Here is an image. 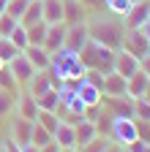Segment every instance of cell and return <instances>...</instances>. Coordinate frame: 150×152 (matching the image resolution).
<instances>
[{
	"label": "cell",
	"mask_w": 150,
	"mask_h": 152,
	"mask_svg": "<svg viewBox=\"0 0 150 152\" xmlns=\"http://www.w3.org/2000/svg\"><path fill=\"white\" fill-rule=\"evenodd\" d=\"M87 35L90 41H96L112 52H117L123 46V35H126V27H123V19L115 16V14H90L87 16Z\"/></svg>",
	"instance_id": "cell-1"
},
{
	"label": "cell",
	"mask_w": 150,
	"mask_h": 152,
	"mask_svg": "<svg viewBox=\"0 0 150 152\" xmlns=\"http://www.w3.org/2000/svg\"><path fill=\"white\" fill-rule=\"evenodd\" d=\"M49 73L55 82H63V79H82L85 76V65L79 60V52H71V49H58L49 60Z\"/></svg>",
	"instance_id": "cell-2"
},
{
	"label": "cell",
	"mask_w": 150,
	"mask_h": 152,
	"mask_svg": "<svg viewBox=\"0 0 150 152\" xmlns=\"http://www.w3.org/2000/svg\"><path fill=\"white\" fill-rule=\"evenodd\" d=\"M79 60L85 65V71H101V73H109L112 71V60H115V52L96 44V41H87L82 49H79Z\"/></svg>",
	"instance_id": "cell-3"
},
{
	"label": "cell",
	"mask_w": 150,
	"mask_h": 152,
	"mask_svg": "<svg viewBox=\"0 0 150 152\" xmlns=\"http://www.w3.org/2000/svg\"><path fill=\"white\" fill-rule=\"evenodd\" d=\"M109 141H115L120 147L131 144L137 139V125H134V117H115L112 120V128H109Z\"/></svg>",
	"instance_id": "cell-4"
},
{
	"label": "cell",
	"mask_w": 150,
	"mask_h": 152,
	"mask_svg": "<svg viewBox=\"0 0 150 152\" xmlns=\"http://www.w3.org/2000/svg\"><path fill=\"white\" fill-rule=\"evenodd\" d=\"M6 68L11 71V76H14V82L19 84L22 90H25V84H27V82L33 79V76H35V68L30 65V60H27V57H25L22 52L16 54L14 60H8V63H6Z\"/></svg>",
	"instance_id": "cell-5"
},
{
	"label": "cell",
	"mask_w": 150,
	"mask_h": 152,
	"mask_svg": "<svg viewBox=\"0 0 150 152\" xmlns=\"http://www.w3.org/2000/svg\"><path fill=\"white\" fill-rule=\"evenodd\" d=\"M120 49H126L128 54H134L137 60H139V57H145V54L150 52V44H147V38L142 35V30H126Z\"/></svg>",
	"instance_id": "cell-6"
},
{
	"label": "cell",
	"mask_w": 150,
	"mask_h": 152,
	"mask_svg": "<svg viewBox=\"0 0 150 152\" xmlns=\"http://www.w3.org/2000/svg\"><path fill=\"white\" fill-rule=\"evenodd\" d=\"M52 87L58 90L60 82H55V79H52V73H49V68H47V71H35V76L25 84V92H30L33 98H38V95H44V92L52 90Z\"/></svg>",
	"instance_id": "cell-7"
},
{
	"label": "cell",
	"mask_w": 150,
	"mask_h": 152,
	"mask_svg": "<svg viewBox=\"0 0 150 152\" xmlns=\"http://www.w3.org/2000/svg\"><path fill=\"white\" fill-rule=\"evenodd\" d=\"M30 130H33V122L19 117V114H11V122H8V139L14 144H27L30 141Z\"/></svg>",
	"instance_id": "cell-8"
},
{
	"label": "cell",
	"mask_w": 150,
	"mask_h": 152,
	"mask_svg": "<svg viewBox=\"0 0 150 152\" xmlns=\"http://www.w3.org/2000/svg\"><path fill=\"white\" fill-rule=\"evenodd\" d=\"M90 41V35H87V22H82V25H66V49H71V52H79L85 44Z\"/></svg>",
	"instance_id": "cell-9"
},
{
	"label": "cell",
	"mask_w": 150,
	"mask_h": 152,
	"mask_svg": "<svg viewBox=\"0 0 150 152\" xmlns=\"http://www.w3.org/2000/svg\"><path fill=\"white\" fill-rule=\"evenodd\" d=\"M112 71L120 73L123 79H128L134 71H139V60H137L134 54H128L126 49H117L115 52V60H112Z\"/></svg>",
	"instance_id": "cell-10"
},
{
	"label": "cell",
	"mask_w": 150,
	"mask_h": 152,
	"mask_svg": "<svg viewBox=\"0 0 150 152\" xmlns=\"http://www.w3.org/2000/svg\"><path fill=\"white\" fill-rule=\"evenodd\" d=\"M150 19V8H147V0L145 3H134L128 8V14L123 16V27L126 30H139L145 22Z\"/></svg>",
	"instance_id": "cell-11"
},
{
	"label": "cell",
	"mask_w": 150,
	"mask_h": 152,
	"mask_svg": "<svg viewBox=\"0 0 150 152\" xmlns=\"http://www.w3.org/2000/svg\"><path fill=\"white\" fill-rule=\"evenodd\" d=\"M87 8L79 0H63V25H82L87 22Z\"/></svg>",
	"instance_id": "cell-12"
},
{
	"label": "cell",
	"mask_w": 150,
	"mask_h": 152,
	"mask_svg": "<svg viewBox=\"0 0 150 152\" xmlns=\"http://www.w3.org/2000/svg\"><path fill=\"white\" fill-rule=\"evenodd\" d=\"M66 44V25L58 22V25H47V38H44V49L49 54H55L58 49H63Z\"/></svg>",
	"instance_id": "cell-13"
},
{
	"label": "cell",
	"mask_w": 150,
	"mask_h": 152,
	"mask_svg": "<svg viewBox=\"0 0 150 152\" xmlns=\"http://www.w3.org/2000/svg\"><path fill=\"white\" fill-rule=\"evenodd\" d=\"M22 54L30 60V65L35 68V71H47L49 68V60H52V54L44 49V46H33V44H27L25 49H22Z\"/></svg>",
	"instance_id": "cell-14"
},
{
	"label": "cell",
	"mask_w": 150,
	"mask_h": 152,
	"mask_svg": "<svg viewBox=\"0 0 150 152\" xmlns=\"http://www.w3.org/2000/svg\"><path fill=\"white\" fill-rule=\"evenodd\" d=\"M74 136H77V149H82L87 141H93V139L98 136L96 122H93V120H87V117H82L77 125H74Z\"/></svg>",
	"instance_id": "cell-15"
},
{
	"label": "cell",
	"mask_w": 150,
	"mask_h": 152,
	"mask_svg": "<svg viewBox=\"0 0 150 152\" xmlns=\"http://www.w3.org/2000/svg\"><path fill=\"white\" fill-rule=\"evenodd\" d=\"M14 114H19V117H25V120L35 122V114H38V103H35V98H33L30 92H19V98H16V109H14Z\"/></svg>",
	"instance_id": "cell-16"
},
{
	"label": "cell",
	"mask_w": 150,
	"mask_h": 152,
	"mask_svg": "<svg viewBox=\"0 0 150 152\" xmlns=\"http://www.w3.org/2000/svg\"><path fill=\"white\" fill-rule=\"evenodd\" d=\"M52 139L58 141L63 149H77V136H74V125L71 122H58V128H55V133H52Z\"/></svg>",
	"instance_id": "cell-17"
},
{
	"label": "cell",
	"mask_w": 150,
	"mask_h": 152,
	"mask_svg": "<svg viewBox=\"0 0 150 152\" xmlns=\"http://www.w3.org/2000/svg\"><path fill=\"white\" fill-rule=\"evenodd\" d=\"M41 22L47 25L63 22V0H41Z\"/></svg>",
	"instance_id": "cell-18"
},
{
	"label": "cell",
	"mask_w": 150,
	"mask_h": 152,
	"mask_svg": "<svg viewBox=\"0 0 150 152\" xmlns=\"http://www.w3.org/2000/svg\"><path fill=\"white\" fill-rule=\"evenodd\" d=\"M147 82H150V76H147L145 71H134V73L126 79V95H131V98H139V95H145Z\"/></svg>",
	"instance_id": "cell-19"
},
{
	"label": "cell",
	"mask_w": 150,
	"mask_h": 152,
	"mask_svg": "<svg viewBox=\"0 0 150 152\" xmlns=\"http://www.w3.org/2000/svg\"><path fill=\"white\" fill-rule=\"evenodd\" d=\"M104 95H112V98H117V95H126V79L120 73L109 71L104 76Z\"/></svg>",
	"instance_id": "cell-20"
},
{
	"label": "cell",
	"mask_w": 150,
	"mask_h": 152,
	"mask_svg": "<svg viewBox=\"0 0 150 152\" xmlns=\"http://www.w3.org/2000/svg\"><path fill=\"white\" fill-rule=\"evenodd\" d=\"M77 95H79V101L85 103V106H98L101 103V90H96L93 84H87L85 79H79V87H77Z\"/></svg>",
	"instance_id": "cell-21"
},
{
	"label": "cell",
	"mask_w": 150,
	"mask_h": 152,
	"mask_svg": "<svg viewBox=\"0 0 150 152\" xmlns=\"http://www.w3.org/2000/svg\"><path fill=\"white\" fill-rule=\"evenodd\" d=\"M16 98H19V92H8V90H0V122L8 120L14 109H16Z\"/></svg>",
	"instance_id": "cell-22"
},
{
	"label": "cell",
	"mask_w": 150,
	"mask_h": 152,
	"mask_svg": "<svg viewBox=\"0 0 150 152\" xmlns=\"http://www.w3.org/2000/svg\"><path fill=\"white\" fill-rule=\"evenodd\" d=\"M35 22H41V0H27V6L19 16V25H35Z\"/></svg>",
	"instance_id": "cell-23"
},
{
	"label": "cell",
	"mask_w": 150,
	"mask_h": 152,
	"mask_svg": "<svg viewBox=\"0 0 150 152\" xmlns=\"http://www.w3.org/2000/svg\"><path fill=\"white\" fill-rule=\"evenodd\" d=\"M35 103H38V109H44V111H58L60 109V95H58V90H47L44 95H38L35 98Z\"/></svg>",
	"instance_id": "cell-24"
},
{
	"label": "cell",
	"mask_w": 150,
	"mask_h": 152,
	"mask_svg": "<svg viewBox=\"0 0 150 152\" xmlns=\"http://www.w3.org/2000/svg\"><path fill=\"white\" fill-rule=\"evenodd\" d=\"M27 44L33 46H44V38H47V22H35V25H27Z\"/></svg>",
	"instance_id": "cell-25"
},
{
	"label": "cell",
	"mask_w": 150,
	"mask_h": 152,
	"mask_svg": "<svg viewBox=\"0 0 150 152\" xmlns=\"http://www.w3.org/2000/svg\"><path fill=\"white\" fill-rule=\"evenodd\" d=\"M131 111H134L137 120H147L150 122V101L145 98V95H139V98L131 101Z\"/></svg>",
	"instance_id": "cell-26"
},
{
	"label": "cell",
	"mask_w": 150,
	"mask_h": 152,
	"mask_svg": "<svg viewBox=\"0 0 150 152\" xmlns=\"http://www.w3.org/2000/svg\"><path fill=\"white\" fill-rule=\"evenodd\" d=\"M35 122L44 125L49 133H55V128H58L60 117H58V111H44V109H38V114H35Z\"/></svg>",
	"instance_id": "cell-27"
},
{
	"label": "cell",
	"mask_w": 150,
	"mask_h": 152,
	"mask_svg": "<svg viewBox=\"0 0 150 152\" xmlns=\"http://www.w3.org/2000/svg\"><path fill=\"white\" fill-rule=\"evenodd\" d=\"M6 38H8V41H11L16 49L22 52V49L27 46V30H25V25H19V22H16V25H14V30H11Z\"/></svg>",
	"instance_id": "cell-28"
},
{
	"label": "cell",
	"mask_w": 150,
	"mask_h": 152,
	"mask_svg": "<svg viewBox=\"0 0 150 152\" xmlns=\"http://www.w3.org/2000/svg\"><path fill=\"white\" fill-rule=\"evenodd\" d=\"M134 6L131 0H104V11H109V14H115V16H126L128 14V8Z\"/></svg>",
	"instance_id": "cell-29"
},
{
	"label": "cell",
	"mask_w": 150,
	"mask_h": 152,
	"mask_svg": "<svg viewBox=\"0 0 150 152\" xmlns=\"http://www.w3.org/2000/svg\"><path fill=\"white\" fill-rule=\"evenodd\" d=\"M30 141H33L35 147H44V144H49V141H52V133H49L44 125L33 122V130H30Z\"/></svg>",
	"instance_id": "cell-30"
},
{
	"label": "cell",
	"mask_w": 150,
	"mask_h": 152,
	"mask_svg": "<svg viewBox=\"0 0 150 152\" xmlns=\"http://www.w3.org/2000/svg\"><path fill=\"white\" fill-rule=\"evenodd\" d=\"M0 90H8V92H22V87L14 82V76L8 68H0Z\"/></svg>",
	"instance_id": "cell-31"
},
{
	"label": "cell",
	"mask_w": 150,
	"mask_h": 152,
	"mask_svg": "<svg viewBox=\"0 0 150 152\" xmlns=\"http://www.w3.org/2000/svg\"><path fill=\"white\" fill-rule=\"evenodd\" d=\"M109 144H112V141H109L106 136H96L93 141H87V144H85V147H82L79 152H104V149H106Z\"/></svg>",
	"instance_id": "cell-32"
},
{
	"label": "cell",
	"mask_w": 150,
	"mask_h": 152,
	"mask_svg": "<svg viewBox=\"0 0 150 152\" xmlns=\"http://www.w3.org/2000/svg\"><path fill=\"white\" fill-rule=\"evenodd\" d=\"M19 54V49H16L8 38H0V57H3V63H8V60H14V57Z\"/></svg>",
	"instance_id": "cell-33"
},
{
	"label": "cell",
	"mask_w": 150,
	"mask_h": 152,
	"mask_svg": "<svg viewBox=\"0 0 150 152\" xmlns=\"http://www.w3.org/2000/svg\"><path fill=\"white\" fill-rule=\"evenodd\" d=\"M25 6H27V0H8V6H6V14H8V16H14L16 22H19V16H22Z\"/></svg>",
	"instance_id": "cell-34"
},
{
	"label": "cell",
	"mask_w": 150,
	"mask_h": 152,
	"mask_svg": "<svg viewBox=\"0 0 150 152\" xmlns=\"http://www.w3.org/2000/svg\"><path fill=\"white\" fill-rule=\"evenodd\" d=\"M134 125H137V139H142V141H147V144H150V122H147V120H137V117H134Z\"/></svg>",
	"instance_id": "cell-35"
},
{
	"label": "cell",
	"mask_w": 150,
	"mask_h": 152,
	"mask_svg": "<svg viewBox=\"0 0 150 152\" xmlns=\"http://www.w3.org/2000/svg\"><path fill=\"white\" fill-rule=\"evenodd\" d=\"M14 25H16V19H14V16H8V14H0V38H6V35L14 30Z\"/></svg>",
	"instance_id": "cell-36"
},
{
	"label": "cell",
	"mask_w": 150,
	"mask_h": 152,
	"mask_svg": "<svg viewBox=\"0 0 150 152\" xmlns=\"http://www.w3.org/2000/svg\"><path fill=\"white\" fill-rule=\"evenodd\" d=\"M79 3L87 8V14H98L104 8V0H79Z\"/></svg>",
	"instance_id": "cell-37"
},
{
	"label": "cell",
	"mask_w": 150,
	"mask_h": 152,
	"mask_svg": "<svg viewBox=\"0 0 150 152\" xmlns=\"http://www.w3.org/2000/svg\"><path fill=\"white\" fill-rule=\"evenodd\" d=\"M38 152H63V147H60L58 141H55V139H52L49 144H44V147H38Z\"/></svg>",
	"instance_id": "cell-38"
},
{
	"label": "cell",
	"mask_w": 150,
	"mask_h": 152,
	"mask_svg": "<svg viewBox=\"0 0 150 152\" xmlns=\"http://www.w3.org/2000/svg\"><path fill=\"white\" fill-rule=\"evenodd\" d=\"M139 71H145V73L150 76V52H147L145 57H139Z\"/></svg>",
	"instance_id": "cell-39"
},
{
	"label": "cell",
	"mask_w": 150,
	"mask_h": 152,
	"mask_svg": "<svg viewBox=\"0 0 150 152\" xmlns=\"http://www.w3.org/2000/svg\"><path fill=\"white\" fill-rule=\"evenodd\" d=\"M19 149H22V152H38V147H35L33 141H27V144H22Z\"/></svg>",
	"instance_id": "cell-40"
},
{
	"label": "cell",
	"mask_w": 150,
	"mask_h": 152,
	"mask_svg": "<svg viewBox=\"0 0 150 152\" xmlns=\"http://www.w3.org/2000/svg\"><path fill=\"white\" fill-rule=\"evenodd\" d=\"M139 30H142V35L147 38V44H150V19H147V22H145V25H142Z\"/></svg>",
	"instance_id": "cell-41"
},
{
	"label": "cell",
	"mask_w": 150,
	"mask_h": 152,
	"mask_svg": "<svg viewBox=\"0 0 150 152\" xmlns=\"http://www.w3.org/2000/svg\"><path fill=\"white\" fill-rule=\"evenodd\" d=\"M104 152H123V147H120V144H115V141H112V144H109V147H106Z\"/></svg>",
	"instance_id": "cell-42"
},
{
	"label": "cell",
	"mask_w": 150,
	"mask_h": 152,
	"mask_svg": "<svg viewBox=\"0 0 150 152\" xmlns=\"http://www.w3.org/2000/svg\"><path fill=\"white\" fill-rule=\"evenodd\" d=\"M6 6H8V0H0V14H6Z\"/></svg>",
	"instance_id": "cell-43"
},
{
	"label": "cell",
	"mask_w": 150,
	"mask_h": 152,
	"mask_svg": "<svg viewBox=\"0 0 150 152\" xmlns=\"http://www.w3.org/2000/svg\"><path fill=\"white\" fill-rule=\"evenodd\" d=\"M145 98L150 101V82H147V90H145Z\"/></svg>",
	"instance_id": "cell-44"
},
{
	"label": "cell",
	"mask_w": 150,
	"mask_h": 152,
	"mask_svg": "<svg viewBox=\"0 0 150 152\" xmlns=\"http://www.w3.org/2000/svg\"><path fill=\"white\" fill-rule=\"evenodd\" d=\"M0 68H6V63H3V57H0Z\"/></svg>",
	"instance_id": "cell-45"
},
{
	"label": "cell",
	"mask_w": 150,
	"mask_h": 152,
	"mask_svg": "<svg viewBox=\"0 0 150 152\" xmlns=\"http://www.w3.org/2000/svg\"><path fill=\"white\" fill-rule=\"evenodd\" d=\"M131 3H145V0H131Z\"/></svg>",
	"instance_id": "cell-46"
},
{
	"label": "cell",
	"mask_w": 150,
	"mask_h": 152,
	"mask_svg": "<svg viewBox=\"0 0 150 152\" xmlns=\"http://www.w3.org/2000/svg\"><path fill=\"white\" fill-rule=\"evenodd\" d=\"M145 152H150V144H147V147H145Z\"/></svg>",
	"instance_id": "cell-47"
},
{
	"label": "cell",
	"mask_w": 150,
	"mask_h": 152,
	"mask_svg": "<svg viewBox=\"0 0 150 152\" xmlns=\"http://www.w3.org/2000/svg\"><path fill=\"white\" fill-rule=\"evenodd\" d=\"M68 152H79V149H68Z\"/></svg>",
	"instance_id": "cell-48"
},
{
	"label": "cell",
	"mask_w": 150,
	"mask_h": 152,
	"mask_svg": "<svg viewBox=\"0 0 150 152\" xmlns=\"http://www.w3.org/2000/svg\"><path fill=\"white\" fill-rule=\"evenodd\" d=\"M0 152H6V149H3V147H0Z\"/></svg>",
	"instance_id": "cell-49"
},
{
	"label": "cell",
	"mask_w": 150,
	"mask_h": 152,
	"mask_svg": "<svg viewBox=\"0 0 150 152\" xmlns=\"http://www.w3.org/2000/svg\"><path fill=\"white\" fill-rule=\"evenodd\" d=\"M147 8H150V0H147Z\"/></svg>",
	"instance_id": "cell-50"
},
{
	"label": "cell",
	"mask_w": 150,
	"mask_h": 152,
	"mask_svg": "<svg viewBox=\"0 0 150 152\" xmlns=\"http://www.w3.org/2000/svg\"><path fill=\"white\" fill-rule=\"evenodd\" d=\"M63 152H68V149H63Z\"/></svg>",
	"instance_id": "cell-51"
},
{
	"label": "cell",
	"mask_w": 150,
	"mask_h": 152,
	"mask_svg": "<svg viewBox=\"0 0 150 152\" xmlns=\"http://www.w3.org/2000/svg\"><path fill=\"white\" fill-rule=\"evenodd\" d=\"M123 152H126V149H123Z\"/></svg>",
	"instance_id": "cell-52"
}]
</instances>
